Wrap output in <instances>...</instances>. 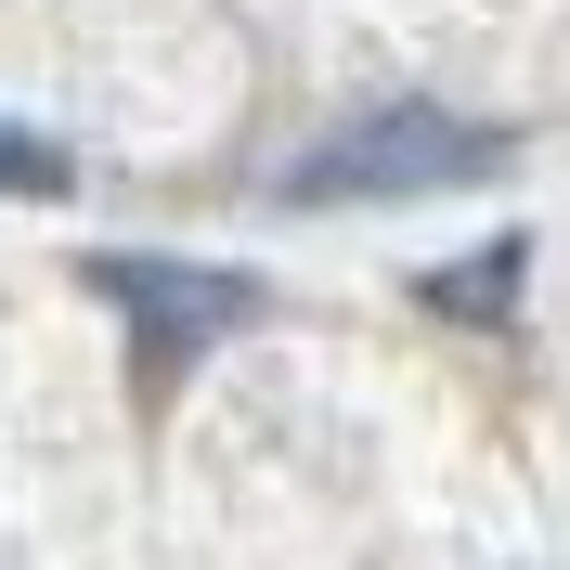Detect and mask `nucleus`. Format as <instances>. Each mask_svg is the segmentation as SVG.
<instances>
[{
    "label": "nucleus",
    "mask_w": 570,
    "mask_h": 570,
    "mask_svg": "<svg viewBox=\"0 0 570 570\" xmlns=\"http://www.w3.org/2000/svg\"><path fill=\"white\" fill-rule=\"evenodd\" d=\"M519 259H532V247L505 234L493 259H454V273H428V298H441V312H505V298H519Z\"/></svg>",
    "instance_id": "7ed1b4c3"
},
{
    "label": "nucleus",
    "mask_w": 570,
    "mask_h": 570,
    "mask_svg": "<svg viewBox=\"0 0 570 570\" xmlns=\"http://www.w3.org/2000/svg\"><path fill=\"white\" fill-rule=\"evenodd\" d=\"M105 298L142 324V363H195L208 337H234L259 312L247 273H169V259H105Z\"/></svg>",
    "instance_id": "f03ea898"
},
{
    "label": "nucleus",
    "mask_w": 570,
    "mask_h": 570,
    "mask_svg": "<svg viewBox=\"0 0 570 570\" xmlns=\"http://www.w3.org/2000/svg\"><path fill=\"white\" fill-rule=\"evenodd\" d=\"M493 169H505V130H480L454 105H376L351 130H324L285 169V195L298 208H390V195H454V181H493Z\"/></svg>",
    "instance_id": "f257e3e1"
},
{
    "label": "nucleus",
    "mask_w": 570,
    "mask_h": 570,
    "mask_svg": "<svg viewBox=\"0 0 570 570\" xmlns=\"http://www.w3.org/2000/svg\"><path fill=\"white\" fill-rule=\"evenodd\" d=\"M66 142H39V130H13V117H0V195H66Z\"/></svg>",
    "instance_id": "20e7f679"
}]
</instances>
